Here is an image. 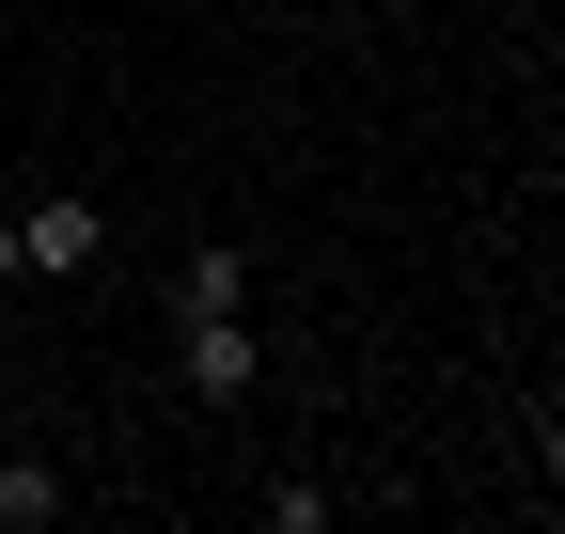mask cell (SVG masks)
Returning a JSON list of instances; mask_svg holds the SVG:
<instances>
[{"label":"cell","instance_id":"1","mask_svg":"<svg viewBox=\"0 0 565 534\" xmlns=\"http://www.w3.org/2000/svg\"><path fill=\"white\" fill-rule=\"evenodd\" d=\"M173 377H189V409H236V393L267 377L252 314H173Z\"/></svg>","mask_w":565,"mask_h":534},{"label":"cell","instance_id":"2","mask_svg":"<svg viewBox=\"0 0 565 534\" xmlns=\"http://www.w3.org/2000/svg\"><path fill=\"white\" fill-rule=\"evenodd\" d=\"M95 189H32V205H17V252H32V284H95Z\"/></svg>","mask_w":565,"mask_h":534},{"label":"cell","instance_id":"3","mask_svg":"<svg viewBox=\"0 0 565 534\" xmlns=\"http://www.w3.org/2000/svg\"><path fill=\"white\" fill-rule=\"evenodd\" d=\"M173 314H252V236H204L173 267Z\"/></svg>","mask_w":565,"mask_h":534},{"label":"cell","instance_id":"4","mask_svg":"<svg viewBox=\"0 0 565 534\" xmlns=\"http://www.w3.org/2000/svg\"><path fill=\"white\" fill-rule=\"evenodd\" d=\"M63 503H79V488H63V456H0V534H47Z\"/></svg>","mask_w":565,"mask_h":534},{"label":"cell","instance_id":"5","mask_svg":"<svg viewBox=\"0 0 565 534\" xmlns=\"http://www.w3.org/2000/svg\"><path fill=\"white\" fill-rule=\"evenodd\" d=\"M252 519H267V534H315V519H330V488H315V472H282V488H252Z\"/></svg>","mask_w":565,"mask_h":534},{"label":"cell","instance_id":"6","mask_svg":"<svg viewBox=\"0 0 565 534\" xmlns=\"http://www.w3.org/2000/svg\"><path fill=\"white\" fill-rule=\"evenodd\" d=\"M534 472H550V488H565V409H534Z\"/></svg>","mask_w":565,"mask_h":534},{"label":"cell","instance_id":"7","mask_svg":"<svg viewBox=\"0 0 565 534\" xmlns=\"http://www.w3.org/2000/svg\"><path fill=\"white\" fill-rule=\"evenodd\" d=\"M0 284H32V252H17V221H0Z\"/></svg>","mask_w":565,"mask_h":534}]
</instances>
